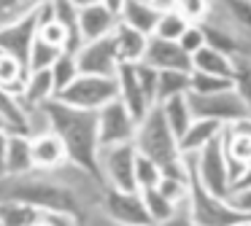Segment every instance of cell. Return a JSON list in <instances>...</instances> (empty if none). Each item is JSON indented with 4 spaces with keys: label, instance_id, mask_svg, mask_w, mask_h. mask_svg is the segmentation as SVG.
I'll use <instances>...</instances> for the list:
<instances>
[{
    "label": "cell",
    "instance_id": "74e56055",
    "mask_svg": "<svg viewBox=\"0 0 251 226\" xmlns=\"http://www.w3.org/2000/svg\"><path fill=\"white\" fill-rule=\"evenodd\" d=\"M38 38L44 43H49V46H54V48H65L68 51V43H71V38H68V30L60 24V22H46V24H41L38 27Z\"/></svg>",
    "mask_w": 251,
    "mask_h": 226
},
{
    "label": "cell",
    "instance_id": "681fc988",
    "mask_svg": "<svg viewBox=\"0 0 251 226\" xmlns=\"http://www.w3.org/2000/svg\"><path fill=\"white\" fill-rule=\"evenodd\" d=\"M249 3H251V0H249Z\"/></svg>",
    "mask_w": 251,
    "mask_h": 226
},
{
    "label": "cell",
    "instance_id": "f1b7e54d",
    "mask_svg": "<svg viewBox=\"0 0 251 226\" xmlns=\"http://www.w3.org/2000/svg\"><path fill=\"white\" fill-rule=\"evenodd\" d=\"M51 75H54V91H57V94H62V91H65L68 86L81 75L78 62H76V54L62 51L60 57H57V62L51 65Z\"/></svg>",
    "mask_w": 251,
    "mask_h": 226
},
{
    "label": "cell",
    "instance_id": "4dcf8cb0",
    "mask_svg": "<svg viewBox=\"0 0 251 226\" xmlns=\"http://www.w3.org/2000/svg\"><path fill=\"white\" fill-rule=\"evenodd\" d=\"M186 27H189V19H186L178 8H170V11H162L154 35L165 38V41H181V35L186 32Z\"/></svg>",
    "mask_w": 251,
    "mask_h": 226
},
{
    "label": "cell",
    "instance_id": "603a6c76",
    "mask_svg": "<svg viewBox=\"0 0 251 226\" xmlns=\"http://www.w3.org/2000/svg\"><path fill=\"white\" fill-rule=\"evenodd\" d=\"M222 129H224V124H219V121H211V118H195L192 127L186 129V135L178 140L181 154L184 156L186 154H197L205 143H211L216 135H222Z\"/></svg>",
    "mask_w": 251,
    "mask_h": 226
},
{
    "label": "cell",
    "instance_id": "7402d4cb",
    "mask_svg": "<svg viewBox=\"0 0 251 226\" xmlns=\"http://www.w3.org/2000/svg\"><path fill=\"white\" fill-rule=\"evenodd\" d=\"M192 70L197 73H211V75H222V78H235V62L232 57L216 51L211 46H202L197 54H192Z\"/></svg>",
    "mask_w": 251,
    "mask_h": 226
},
{
    "label": "cell",
    "instance_id": "ba28073f",
    "mask_svg": "<svg viewBox=\"0 0 251 226\" xmlns=\"http://www.w3.org/2000/svg\"><path fill=\"white\" fill-rule=\"evenodd\" d=\"M138 132V121L132 118V113L127 111V105L122 100L108 102L105 108L98 111V137L100 148H111V145L132 143Z\"/></svg>",
    "mask_w": 251,
    "mask_h": 226
},
{
    "label": "cell",
    "instance_id": "f6af8a7d",
    "mask_svg": "<svg viewBox=\"0 0 251 226\" xmlns=\"http://www.w3.org/2000/svg\"><path fill=\"white\" fill-rule=\"evenodd\" d=\"M125 3H127V0H103V5H108V8L114 11L116 16L122 14V8H125Z\"/></svg>",
    "mask_w": 251,
    "mask_h": 226
},
{
    "label": "cell",
    "instance_id": "f546056e",
    "mask_svg": "<svg viewBox=\"0 0 251 226\" xmlns=\"http://www.w3.org/2000/svg\"><path fill=\"white\" fill-rule=\"evenodd\" d=\"M141 197H143V204H146V210H149V215H151L154 226L165 224L168 218H173V215H176V202H170L159 188H146V191H141Z\"/></svg>",
    "mask_w": 251,
    "mask_h": 226
},
{
    "label": "cell",
    "instance_id": "7c38bea8",
    "mask_svg": "<svg viewBox=\"0 0 251 226\" xmlns=\"http://www.w3.org/2000/svg\"><path fill=\"white\" fill-rule=\"evenodd\" d=\"M35 35H38V19H35V11H33V14L22 16L11 24L0 27V51L11 54L14 59H19L30 70V51H33Z\"/></svg>",
    "mask_w": 251,
    "mask_h": 226
},
{
    "label": "cell",
    "instance_id": "9a60e30c",
    "mask_svg": "<svg viewBox=\"0 0 251 226\" xmlns=\"http://www.w3.org/2000/svg\"><path fill=\"white\" fill-rule=\"evenodd\" d=\"M119 24V16L108 8V5L98 3V5H87V8L78 11V32H81V41H98V38H105L116 30Z\"/></svg>",
    "mask_w": 251,
    "mask_h": 226
},
{
    "label": "cell",
    "instance_id": "8d00e7d4",
    "mask_svg": "<svg viewBox=\"0 0 251 226\" xmlns=\"http://www.w3.org/2000/svg\"><path fill=\"white\" fill-rule=\"evenodd\" d=\"M135 70H138V81H141V89H143V94H146V100H149V105H157V86H159V70H154L151 65H146V62H138L135 65Z\"/></svg>",
    "mask_w": 251,
    "mask_h": 226
},
{
    "label": "cell",
    "instance_id": "d590c367",
    "mask_svg": "<svg viewBox=\"0 0 251 226\" xmlns=\"http://www.w3.org/2000/svg\"><path fill=\"white\" fill-rule=\"evenodd\" d=\"M235 91L243 97V102L251 111V59L246 57H235Z\"/></svg>",
    "mask_w": 251,
    "mask_h": 226
},
{
    "label": "cell",
    "instance_id": "e575fe53",
    "mask_svg": "<svg viewBox=\"0 0 251 226\" xmlns=\"http://www.w3.org/2000/svg\"><path fill=\"white\" fill-rule=\"evenodd\" d=\"M65 51V48H54L49 43H44L38 35H35V43H33V51H30V70H44V68H51L57 62V57Z\"/></svg>",
    "mask_w": 251,
    "mask_h": 226
},
{
    "label": "cell",
    "instance_id": "4316f807",
    "mask_svg": "<svg viewBox=\"0 0 251 226\" xmlns=\"http://www.w3.org/2000/svg\"><path fill=\"white\" fill-rule=\"evenodd\" d=\"M41 218H44V213H38L30 204L0 202V226H35Z\"/></svg>",
    "mask_w": 251,
    "mask_h": 226
},
{
    "label": "cell",
    "instance_id": "cb8c5ba5",
    "mask_svg": "<svg viewBox=\"0 0 251 226\" xmlns=\"http://www.w3.org/2000/svg\"><path fill=\"white\" fill-rule=\"evenodd\" d=\"M162 113H165V121H168L170 132H173L178 140L184 137L186 129L192 127V121H195V116H192V108H189V100H186V94L173 97V100L162 102Z\"/></svg>",
    "mask_w": 251,
    "mask_h": 226
},
{
    "label": "cell",
    "instance_id": "83f0119b",
    "mask_svg": "<svg viewBox=\"0 0 251 226\" xmlns=\"http://www.w3.org/2000/svg\"><path fill=\"white\" fill-rule=\"evenodd\" d=\"M222 5L224 19H229V24L235 30H240V35L251 41V3L249 0H216Z\"/></svg>",
    "mask_w": 251,
    "mask_h": 226
},
{
    "label": "cell",
    "instance_id": "2e32d148",
    "mask_svg": "<svg viewBox=\"0 0 251 226\" xmlns=\"http://www.w3.org/2000/svg\"><path fill=\"white\" fill-rule=\"evenodd\" d=\"M114 41H116V51H119V62L122 65H138L143 62L149 48V35L138 32L135 27L119 22L114 30Z\"/></svg>",
    "mask_w": 251,
    "mask_h": 226
},
{
    "label": "cell",
    "instance_id": "ee69618b",
    "mask_svg": "<svg viewBox=\"0 0 251 226\" xmlns=\"http://www.w3.org/2000/svg\"><path fill=\"white\" fill-rule=\"evenodd\" d=\"M6 148H8V132L0 127V178L6 175Z\"/></svg>",
    "mask_w": 251,
    "mask_h": 226
},
{
    "label": "cell",
    "instance_id": "f35d334b",
    "mask_svg": "<svg viewBox=\"0 0 251 226\" xmlns=\"http://www.w3.org/2000/svg\"><path fill=\"white\" fill-rule=\"evenodd\" d=\"M178 43H181V48H184V51L189 54V57L200 51V48L205 46V35H202L200 24H189V27H186V32L181 35V41H178Z\"/></svg>",
    "mask_w": 251,
    "mask_h": 226
},
{
    "label": "cell",
    "instance_id": "7bdbcfd3",
    "mask_svg": "<svg viewBox=\"0 0 251 226\" xmlns=\"http://www.w3.org/2000/svg\"><path fill=\"white\" fill-rule=\"evenodd\" d=\"M159 226H197V224L192 221L189 213H184V210H176L173 218H168L165 224H159Z\"/></svg>",
    "mask_w": 251,
    "mask_h": 226
},
{
    "label": "cell",
    "instance_id": "6da1fadb",
    "mask_svg": "<svg viewBox=\"0 0 251 226\" xmlns=\"http://www.w3.org/2000/svg\"><path fill=\"white\" fill-rule=\"evenodd\" d=\"M49 127L62 140L68 151V161L76 164L81 172L103 183V167H100V137H98V111H81L71 108L60 100H49L41 105Z\"/></svg>",
    "mask_w": 251,
    "mask_h": 226
},
{
    "label": "cell",
    "instance_id": "836d02e7",
    "mask_svg": "<svg viewBox=\"0 0 251 226\" xmlns=\"http://www.w3.org/2000/svg\"><path fill=\"white\" fill-rule=\"evenodd\" d=\"M44 0H0V27L11 24L22 16L33 14Z\"/></svg>",
    "mask_w": 251,
    "mask_h": 226
},
{
    "label": "cell",
    "instance_id": "60d3db41",
    "mask_svg": "<svg viewBox=\"0 0 251 226\" xmlns=\"http://www.w3.org/2000/svg\"><path fill=\"white\" fill-rule=\"evenodd\" d=\"M229 204L240 213L251 215V188L249 191H238V194H229Z\"/></svg>",
    "mask_w": 251,
    "mask_h": 226
},
{
    "label": "cell",
    "instance_id": "30bf717a",
    "mask_svg": "<svg viewBox=\"0 0 251 226\" xmlns=\"http://www.w3.org/2000/svg\"><path fill=\"white\" fill-rule=\"evenodd\" d=\"M135 159H138L135 143H122V145L105 148V156L100 159V167H103V178L111 181V188H119V191H138Z\"/></svg>",
    "mask_w": 251,
    "mask_h": 226
},
{
    "label": "cell",
    "instance_id": "d4e9b609",
    "mask_svg": "<svg viewBox=\"0 0 251 226\" xmlns=\"http://www.w3.org/2000/svg\"><path fill=\"white\" fill-rule=\"evenodd\" d=\"M189 89H192V73H181V70H159L157 105L173 100V97L189 94Z\"/></svg>",
    "mask_w": 251,
    "mask_h": 226
},
{
    "label": "cell",
    "instance_id": "8fae6325",
    "mask_svg": "<svg viewBox=\"0 0 251 226\" xmlns=\"http://www.w3.org/2000/svg\"><path fill=\"white\" fill-rule=\"evenodd\" d=\"M103 210L111 221L122 226H154L151 215H149L146 204H143L141 191H119L111 188L103 197Z\"/></svg>",
    "mask_w": 251,
    "mask_h": 226
},
{
    "label": "cell",
    "instance_id": "d6986e66",
    "mask_svg": "<svg viewBox=\"0 0 251 226\" xmlns=\"http://www.w3.org/2000/svg\"><path fill=\"white\" fill-rule=\"evenodd\" d=\"M33 170H35V164H33V137L8 132L6 175H27V172H33Z\"/></svg>",
    "mask_w": 251,
    "mask_h": 226
},
{
    "label": "cell",
    "instance_id": "b9f144b4",
    "mask_svg": "<svg viewBox=\"0 0 251 226\" xmlns=\"http://www.w3.org/2000/svg\"><path fill=\"white\" fill-rule=\"evenodd\" d=\"M249 188H251V167H246V170H243V172H240V175L232 181V191H229V194L249 191Z\"/></svg>",
    "mask_w": 251,
    "mask_h": 226
},
{
    "label": "cell",
    "instance_id": "484cf974",
    "mask_svg": "<svg viewBox=\"0 0 251 226\" xmlns=\"http://www.w3.org/2000/svg\"><path fill=\"white\" fill-rule=\"evenodd\" d=\"M27 73H30V70L25 68L19 59H14L11 54L0 51V89H6V91H11V94L22 97Z\"/></svg>",
    "mask_w": 251,
    "mask_h": 226
},
{
    "label": "cell",
    "instance_id": "5b68a950",
    "mask_svg": "<svg viewBox=\"0 0 251 226\" xmlns=\"http://www.w3.org/2000/svg\"><path fill=\"white\" fill-rule=\"evenodd\" d=\"M186 172H189V197H186V204H189V215L197 226H238L251 221V215L240 213L229 204V199H219L197 181L195 170L186 164Z\"/></svg>",
    "mask_w": 251,
    "mask_h": 226
},
{
    "label": "cell",
    "instance_id": "c3c4849f",
    "mask_svg": "<svg viewBox=\"0 0 251 226\" xmlns=\"http://www.w3.org/2000/svg\"><path fill=\"white\" fill-rule=\"evenodd\" d=\"M238 226H251V221H246V224H238Z\"/></svg>",
    "mask_w": 251,
    "mask_h": 226
},
{
    "label": "cell",
    "instance_id": "ffe728a7",
    "mask_svg": "<svg viewBox=\"0 0 251 226\" xmlns=\"http://www.w3.org/2000/svg\"><path fill=\"white\" fill-rule=\"evenodd\" d=\"M0 127L11 135L30 132V118L27 111H25V102L6 89H0Z\"/></svg>",
    "mask_w": 251,
    "mask_h": 226
},
{
    "label": "cell",
    "instance_id": "1f68e13d",
    "mask_svg": "<svg viewBox=\"0 0 251 226\" xmlns=\"http://www.w3.org/2000/svg\"><path fill=\"white\" fill-rule=\"evenodd\" d=\"M235 89V78H222L211 73H197L192 70V94H219V91Z\"/></svg>",
    "mask_w": 251,
    "mask_h": 226
},
{
    "label": "cell",
    "instance_id": "5bb4252c",
    "mask_svg": "<svg viewBox=\"0 0 251 226\" xmlns=\"http://www.w3.org/2000/svg\"><path fill=\"white\" fill-rule=\"evenodd\" d=\"M116 81H119V100L127 105V111L132 113V118L141 124L143 118H146V113L151 111V105H149L146 94H143V89H141L135 65H119Z\"/></svg>",
    "mask_w": 251,
    "mask_h": 226
},
{
    "label": "cell",
    "instance_id": "277c9868",
    "mask_svg": "<svg viewBox=\"0 0 251 226\" xmlns=\"http://www.w3.org/2000/svg\"><path fill=\"white\" fill-rule=\"evenodd\" d=\"M186 164L195 170L197 181L219 199H229L232 191V175H229V161H227V151H224V137L216 135L211 143H205L197 154H186L184 156Z\"/></svg>",
    "mask_w": 251,
    "mask_h": 226
},
{
    "label": "cell",
    "instance_id": "7a4b0ae2",
    "mask_svg": "<svg viewBox=\"0 0 251 226\" xmlns=\"http://www.w3.org/2000/svg\"><path fill=\"white\" fill-rule=\"evenodd\" d=\"M0 202H19L30 204L38 213L68 215L78 226L84 224V204L73 188L65 183L49 181L38 175H3L0 178Z\"/></svg>",
    "mask_w": 251,
    "mask_h": 226
},
{
    "label": "cell",
    "instance_id": "e0dca14e",
    "mask_svg": "<svg viewBox=\"0 0 251 226\" xmlns=\"http://www.w3.org/2000/svg\"><path fill=\"white\" fill-rule=\"evenodd\" d=\"M57 91H54V75H51V68L44 70H30L27 81H25V89L19 100L25 102V108H41L46 105L49 100H54Z\"/></svg>",
    "mask_w": 251,
    "mask_h": 226
},
{
    "label": "cell",
    "instance_id": "44dd1931",
    "mask_svg": "<svg viewBox=\"0 0 251 226\" xmlns=\"http://www.w3.org/2000/svg\"><path fill=\"white\" fill-rule=\"evenodd\" d=\"M119 16H122L125 24L135 27L138 32L151 38L154 30H157V22H159V16H162V11H157L149 0H127Z\"/></svg>",
    "mask_w": 251,
    "mask_h": 226
},
{
    "label": "cell",
    "instance_id": "7dc6e473",
    "mask_svg": "<svg viewBox=\"0 0 251 226\" xmlns=\"http://www.w3.org/2000/svg\"><path fill=\"white\" fill-rule=\"evenodd\" d=\"M35 226H54V224H51V221H49V218H46V215H44V218H41V221H38V224H35Z\"/></svg>",
    "mask_w": 251,
    "mask_h": 226
},
{
    "label": "cell",
    "instance_id": "3957f363",
    "mask_svg": "<svg viewBox=\"0 0 251 226\" xmlns=\"http://www.w3.org/2000/svg\"><path fill=\"white\" fill-rule=\"evenodd\" d=\"M132 143H135L138 154L151 159L162 170V178H178V181L189 178L184 154L178 148V137L170 132L168 121H165V113H162V105H154L146 113V118L138 124V132H135Z\"/></svg>",
    "mask_w": 251,
    "mask_h": 226
},
{
    "label": "cell",
    "instance_id": "9c48e42d",
    "mask_svg": "<svg viewBox=\"0 0 251 226\" xmlns=\"http://www.w3.org/2000/svg\"><path fill=\"white\" fill-rule=\"evenodd\" d=\"M76 62L81 75H105V78H116L119 73V51H116L114 32L98 41L84 43L76 51Z\"/></svg>",
    "mask_w": 251,
    "mask_h": 226
},
{
    "label": "cell",
    "instance_id": "52a82bcc",
    "mask_svg": "<svg viewBox=\"0 0 251 226\" xmlns=\"http://www.w3.org/2000/svg\"><path fill=\"white\" fill-rule=\"evenodd\" d=\"M186 100H189V108H192V116L195 118H211V121L224 124V127L251 116L249 105H246L243 97L235 89L219 91V94H192L189 91Z\"/></svg>",
    "mask_w": 251,
    "mask_h": 226
},
{
    "label": "cell",
    "instance_id": "4fadbf2b",
    "mask_svg": "<svg viewBox=\"0 0 251 226\" xmlns=\"http://www.w3.org/2000/svg\"><path fill=\"white\" fill-rule=\"evenodd\" d=\"M143 62L151 65L154 70H181V73H192V57L181 48L178 41H165V38L151 35L149 38V48Z\"/></svg>",
    "mask_w": 251,
    "mask_h": 226
},
{
    "label": "cell",
    "instance_id": "8992f818",
    "mask_svg": "<svg viewBox=\"0 0 251 226\" xmlns=\"http://www.w3.org/2000/svg\"><path fill=\"white\" fill-rule=\"evenodd\" d=\"M54 100L71 108H81V111H100L108 102L119 100V81L105 78V75H78Z\"/></svg>",
    "mask_w": 251,
    "mask_h": 226
},
{
    "label": "cell",
    "instance_id": "ac0fdd59",
    "mask_svg": "<svg viewBox=\"0 0 251 226\" xmlns=\"http://www.w3.org/2000/svg\"><path fill=\"white\" fill-rule=\"evenodd\" d=\"M68 161V151L62 145V140L54 132H44L33 137V164L35 170H51V167H60Z\"/></svg>",
    "mask_w": 251,
    "mask_h": 226
},
{
    "label": "cell",
    "instance_id": "ab89813d",
    "mask_svg": "<svg viewBox=\"0 0 251 226\" xmlns=\"http://www.w3.org/2000/svg\"><path fill=\"white\" fill-rule=\"evenodd\" d=\"M176 8H178L189 22L192 19H202V16L208 14V8H211V0H178Z\"/></svg>",
    "mask_w": 251,
    "mask_h": 226
},
{
    "label": "cell",
    "instance_id": "d6a6232c",
    "mask_svg": "<svg viewBox=\"0 0 251 226\" xmlns=\"http://www.w3.org/2000/svg\"><path fill=\"white\" fill-rule=\"evenodd\" d=\"M135 183H138V191L157 188L162 183V170L151 159H146L143 154H138V159H135Z\"/></svg>",
    "mask_w": 251,
    "mask_h": 226
},
{
    "label": "cell",
    "instance_id": "bcb514c9",
    "mask_svg": "<svg viewBox=\"0 0 251 226\" xmlns=\"http://www.w3.org/2000/svg\"><path fill=\"white\" fill-rule=\"evenodd\" d=\"M71 3L76 5L78 11H81V8H87V5H98V3H103V0H71Z\"/></svg>",
    "mask_w": 251,
    "mask_h": 226
}]
</instances>
